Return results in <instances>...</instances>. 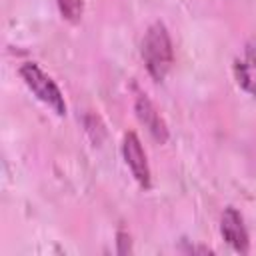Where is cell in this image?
Returning <instances> with one entry per match:
<instances>
[{"label": "cell", "instance_id": "obj_1", "mask_svg": "<svg viewBox=\"0 0 256 256\" xmlns=\"http://www.w3.org/2000/svg\"><path fill=\"white\" fill-rule=\"evenodd\" d=\"M140 54H142V60H144L148 74L156 82H162L174 64L172 40H170V34L162 22H154L146 28L144 38H142V46H140Z\"/></svg>", "mask_w": 256, "mask_h": 256}, {"label": "cell", "instance_id": "obj_2", "mask_svg": "<svg viewBox=\"0 0 256 256\" xmlns=\"http://www.w3.org/2000/svg\"><path fill=\"white\" fill-rule=\"evenodd\" d=\"M20 78L24 80V84L28 86V90L40 100L44 102L54 114L64 116L66 114V102H64V94L60 92V88L56 86V82L34 62H24L18 68Z\"/></svg>", "mask_w": 256, "mask_h": 256}, {"label": "cell", "instance_id": "obj_3", "mask_svg": "<svg viewBox=\"0 0 256 256\" xmlns=\"http://www.w3.org/2000/svg\"><path fill=\"white\" fill-rule=\"evenodd\" d=\"M122 156H124V162L130 168L134 180L140 184V188L148 190L152 186V174H150V166H148V158H146V152L142 148V142L134 132L124 134Z\"/></svg>", "mask_w": 256, "mask_h": 256}, {"label": "cell", "instance_id": "obj_4", "mask_svg": "<svg viewBox=\"0 0 256 256\" xmlns=\"http://www.w3.org/2000/svg\"><path fill=\"white\" fill-rule=\"evenodd\" d=\"M134 112H136L138 120L144 124V128L152 134L154 140H158L160 144H164L168 140V126H166L162 114L158 112V108L154 106V102L144 92H136Z\"/></svg>", "mask_w": 256, "mask_h": 256}, {"label": "cell", "instance_id": "obj_5", "mask_svg": "<svg viewBox=\"0 0 256 256\" xmlns=\"http://www.w3.org/2000/svg\"><path fill=\"white\" fill-rule=\"evenodd\" d=\"M220 234L236 252L246 254L250 250L248 230H246L244 220L236 208H232V206L224 208V212L220 216Z\"/></svg>", "mask_w": 256, "mask_h": 256}, {"label": "cell", "instance_id": "obj_6", "mask_svg": "<svg viewBox=\"0 0 256 256\" xmlns=\"http://www.w3.org/2000/svg\"><path fill=\"white\" fill-rule=\"evenodd\" d=\"M234 78L238 86L256 96V38L250 40L234 60Z\"/></svg>", "mask_w": 256, "mask_h": 256}, {"label": "cell", "instance_id": "obj_7", "mask_svg": "<svg viewBox=\"0 0 256 256\" xmlns=\"http://www.w3.org/2000/svg\"><path fill=\"white\" fill-rule=\"evenodd\" d=\"M56 6L64 20L76 24L84 14V0H56Z\"/></svg>", "mask_w": 256, "mask_h": 256}, {"label": "cell", "instance_id": "obj_8", "mask_svg": "<svg viewBox=\"0 0 256 256\" xmlns=\"http://www.w3.org/2000/svg\"><path fill=\"white\" fill-rule=\"evenodd\" d=\"M116 238H118V240H116V242H118V252H120V254L128 252L124 246H126V244H130V236H128L126 232H118V236H116Z\"/></svg>", "mask_w": 256, "mask_h": 256}]
</instances>
